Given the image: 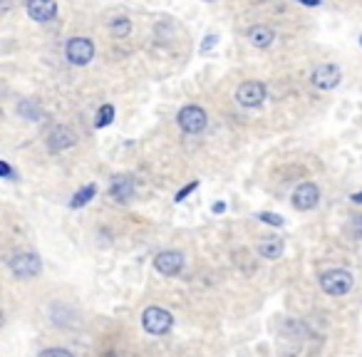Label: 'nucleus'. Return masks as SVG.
<instances>
[{
	"mask_svg": "<svg viewBox=\"0 0 362 357\" xmlns=\"http://www.w3.org/2000/svg\"><path fill=\"white\" fill-rule=\"evenodd\" d=\"M174 325V318L167 308L159 306H149L147 310L142 312V328L149 332V335H167Z\"/></svg>",
	"mask_w": 362,
	"mask_h": 357,
	"instance_id": "1",
	"label": "nucleus"
},
{
	"mask_svg": "<svg viewBox=\"0 0 362 357\" xmlns=\"http://www.w3.org/2000/svg\"><path fill=\"white\" fill-rule=\"evenodd\" d=\"M320 288H323L328 295H345V293L352 288V273L345 271V268H333V271H325L320 275Z\"/></svg>",
	"mask_w": 362,
	"mask_h": 357,
	"instance_id": "2",
	"label": "nucleus"
},
{
	"mask_svg": "<svg viewBox=\"0 0 362 357\" xmlns=\"http://www.w3.org/2000/svg\"><path fill=\"white\" fill-rule=\"evenodd\" d=\"M176 122H179V127L186 132V134H199V132L206 130V124H208L206 110H204V107H196V104H189V107H184V110L176 114Z\"/></svg>",
	"mask_w": 362,
	"mask_h": 357,
	"instance_id": "3",
	"label": "nucleus"
},
{
	"mask_svg": "<svg viewBox=\"0 0 362 357\" xmlns=\"http://www.w3.org/2000/svg\"><path fill=\"white\" fill-rule=\"evenodd\" d=\"M8 266H10V271L18 275V278L23 280H30L35 278L40 271H43V260L38 258L35 254H13L10 258H8Z\"/></svg>",
	"mask_w": 362,
	"mask_h": 357,
	"instance_id": "4",
	"label": "nucleus"
},
{
	"mask_svg": "<svg viewBox=\"0 0 362 357\" xmlns=\"http://www.w3.org/2000/svg\"><path fill=\"white\" fill-rule=\"evenodd\" d=\"M65 58L77 67L90 65L92 58H95V45H92V40L90 38H70L65 45Z\"/></svg>",
	"mask_w": 362,
	"mask_h": 357,
	"instance_id": "5",
	"label": "nucleus"
},
{
	"mask_svg": "<svg viewBox=\"0 0 362 357\" xmlns=\"http://www.w3.org/2000/svg\"><path fill=\"white\" fill-rule=\"evenodd\" d=\"M265 85L263 82H256V79H248V82H243V85H239V90H236V102L241 104V107H246V110H256V107H261V104L265 102Z\"/></svg>",
	"mask_w": 362,
	"mask_h": 357,
	"instance_id": "6",
	"label": "nucleus"
},
{
	"mask_svg": "<svg viewBox=\"0 0 362 357\" xmlns=\"http://www.w3.org/2000/svg\"><path fill=\"white\" fill-rule=\"evenodd\" d=\"M320 201V188L315 184L305 182L293 191V208L295 211H313Z\"/></svg>",
	"mask_w": 362,
	"mask_h": 357,
	"instance_id": "7",
	"label": "nucleus"
},
{
	"mask_svg": "<svg viewBox=\"0 0 362 357\" xmlns=\"http://www.w3.org/2000/svg\"><path fill=\"white\" fill-rule=\"evenodd\" d=\"M313 85L317 87V90H335L337 85H340V79H343V72H340V67L337 65H320L313 70Z\"/></svg>",
	"mask_w": 362,
	"mask_h": 357,
	"instance_id": "8",
	"label": "nucleus"
},
{
	"mask_svg": "<svg viewBox=\"0 0 362 357\" xmlns=\"http://www.w3.org/2000/svg\"><path fill=\"white\" fill-rule=\"evenodd\" d=\"M45 142H47V149L50 151H65V149H70V147L77 144V134H75L70 127L60 124V127H52Z\"/></svg>",
	"mask_w": 362,
	"mask_h": 357,
	"instance_id": "9",
	"label": "nucleus"
},
{
	"mask_svg": "<svg viewBox=\"0 0 362 357\" xmlns=\"http://www.w3.org/2000/svg\"><path fill=\"white\" fill-rule=\"evenodd\" d=\"M154 268L162 275H179L181 268H184V256L179 251H162L154 258Z\"/></svg>",
	"mask_w": 362,
	"mask_h": 357,
	"instance_id": "10",
	"label": "nucleus"
},
{
	"mask_svg": "<svg viewBox=\"0 0 362 357\" xmlns=\"http://www.w3.org/2000/svg\"><path fill=\"white\" fill-rule=\"evenodd\" d=\"M27 15L35 23H50L58 15V3L55 0H27Z\"/></svg>",
	"mask_w": 362,
	"mask_h": 357,
	"instance_id": "11",
	"label": "nucleus"
},
{
	"mask_svg": "<svg viewBox=\"0 0 362 357\" xmlns=\"http://www.w3.org/2000/svg\"><path fill=\"white\" fill-rule=\"evenodd\" d=\"M110 194H112V199H114V201L127 204L132 196H134V179H132V176H127V174L114 176V179H112V186H110Z\"/></svg>",
	"mask_w": 362,
	"mask_h": 357,
	"instance_id": "12",
	"label": "nucleus"
},
{
	"mask_svg": "<svg viewBox=\"0 0 362 357\" xmlns=\"http://www.w3.org/2000/svg\"><path fill=\"white\" fill-rule=\"evenodd\" d=\"M283 238H276V236H268V238H263L258 243V254L263 256V258L268 260H276L283 256Z\"/></svg>",
	"mask_w": 362,
	"mask_h": 357,
	"instance_id": "13",
	"label": "nucleus"
},
{
	"mask_svg": "<svg viewBox=\"0 0 362 357\" xmlns=\"http://www.w3.org/2000/svg\"><path fill=\"white\" fill-rule=\"evenodd\" d=\"M248 40H251V45H256V47H268L273 40H276V33L265 25H253L251 30H248Z\"/></svg>",
	"mask_w": 362,
	"mask_h": 357,
	"instance_id": "14",
	"label": "nucleus"
},
{
	"mask_svg": "<svg viewBox=\"0 0 362 357\" xmlns=\"http://www.w3.org/2000/svg\"><path fill=\"white\" fill-rule=\"evenodd\" d=\"M18 114L23 119H30V122H40V119H45L43 107H40L38 102H33V99H23V102L18 104Z\"/></svg>",
	"mask_w": 362,
	"mask_h": 357,
	"instance_id": "15",
	"label": "nucleus"
},
{
	"mask_svg": "<svg viewBox=\"0 0 362 357\" xmlns=\"http://www.w3.org/2000/svg\"><path fill=\"white\" fill-rule=\"evenodd\" d=\"M95 194H97V188H95V184H87L84 188H80L77 194L72 196V201H70V206L72 208H80V206H87V204L95 199Z\"/></svg>",
	"mask_w": 362,
	"mask_h": 357,
	"instance_id": "16",
	"label": "nucleus"
},
{
	"mask_svg": "<svg viewBox=\"0 0 362 357\" xmlns=\"http://www.w3.org/2000/svg\"><path fill=\"white\" fill-rule=\"evenodd\" d=\"M110 30H112V35H114V38H127V35L132 33V20L130 18H114L110 23Z\"/></svg>",
	"mask_w": 362,
	"mask_h": 357,
	"instance_id": "17",
	"label": "nucleus"
},
{
	"mask_svg": "<svg viewBox=\"0 0 362 357\" xmlns=\"http://www.w3.org/2000/svg\"><path fill=\"white\" fill-rule=\"evenodd\" d=\"M112 119H114V107H112V104H102L97 110V117H95V127H97V130L110 127Z\"/></svg>",
	"mask_w": 362,
	"mask_h": 357,
	"instance_id": "18",
	"label": "nucleus"
},
{
	"mask_svg": "<svg viewBox=\"0 0 362 357\" xmlns=\"http://www.w3.org/2000/svg\"><path fill=\"white\" fill-rule=\"evenodd\" d=\"M258 221H263V223H271V226H283V216H278V214H268V211H261L258 214Z\"/></svg>",
	"mask_w": 362,
	"mask_h": 357,
	"instance_id": "19",
	"label": "nucleus"
},
{
	"mask_svg": "<svg viewBox=\"0 0 362 357\" xmlns=\"http://www.w3.org/2000/svg\"><path fill=\"white\" fill-rule=\"evenodd\" d=\"M40 357H75L70 350H65V347H47V350L40 352Z\"/></svg>",
	"mask_w": 362,
	"mask_h": 357,
	"instance_id": "20",
	"label": "nucleus"
},
{
	"mask_svg": "<svg viewBox=\"0 0 362 357\" xmlns=\"http://www.w3.org/2000/svg\"><path fill=\"white\" fill-rule=\"evenodd\" d=\"M196 186H199V182H191V184H189V186H184V188H181V191H176L174 201H176V204H179V201H184V199H186V196L191 194V191H194Z\"/></svg>",
	"mask_w": 362,
	"mask_h": 357,
	"instance_id": "21",
	"label": "nucleus"
},
{
	"mask_svg": "<svg viewBox=\"0 0 362 357\" xmlns=\"http://www.w3.org/2000/svg\"><path fill=\"white\" fill-rule=\"evenodd\" d=\"M216 42H219V35H206V38H204V42H201V52H208L211 50V47L216 45Z\"/></svg>",
	"mask_w": 362,
	"mask_h": 357,
	"instance_id": "22",
	"label": "nucleus"
},
{
	"mask_svg": "<svg viewBox=\"0 0 362 357\" xmlns=\"http://www.w3.org/2000/svg\"><path fill=\"white\" fill-rule=\"evenodd\" d=\"M0 171H3V176H5V179H10V182L15 179L13 169H10V164H8V162H0Z\"/></svg>",
	"mask_w": 362,
	"mask_h": 357,
	"instance_id": "23",
	"label": "nucleus"
},
{
	"mask_svg": "<svg viewBox=\"0 0 362 357\" xmlns=\"http://www.w3.org/2000/svg\"><path fill=\"white\" fill-rule=\"evenodd\" d=\"M352 231L362 238V216H355V219H352Z\"/></svg>",
	"mask_w": 362,
	"mask_h": 357,
	"instance_id": "24",
	"label": "nucleus"
},
{
	"mask_svg": "<svg viewBox=\"0 0 362 357\" xmlns=\"http://www.w3.org/2000/svg\"><path fill=\"white\" fill-rule=\"evenodd\" d=\"M211 211H214V214H224V211H226V204H224V201L214 204V206H211Z\"/></svg>",
	"mask_w": 362,
	"mask_h": 357,
	"instance_id": "25",
	"label": "nucleus"
},
{
	"mask_svg": "<svg viewBox=\"0 0 362 357\" xmlns=\"http://www.w3.org/2000/svg\"><path fill=\"white\" fill-rule=\"evenodd\" d=\"M298 3H303V5H311V8H315V5H320L323 0H298Z\"/></svg>",
	"mask_w": 362,
	"mask_h": 357,
	"instance_id": "26",
	"label": "nucleus"
},
{
	"mask_svg": "<svg viewBox=\"0 0 362 357\" xmlns=\"http://www.w3.org/2000/svg\"><path fill=\"white\" fill-rule=\"evenodd\" d=\"M352 199V204H362V191H357V194H352L350 196Z\"/></svg>",
	"mask_w": 362,
	"mask_h": 357,
	"instance_id": "27",
	"label": "nucleus"
},
{
	"mask_svg": "<svg viewBox=\"0 0 362 357\" xmlns=\"http://www.w3.org/2000/svg\"><path fill=\"white\" fill-rule=\"evenodd\" d=\"M8 10H10V0H3V10H0V13L8 15Z\"/></svg>",
	"mask_w": 362,
	"mask_h": 357,
	"instance_id": "28",
	"label": "nucleus"
},
{
	"mask_svg": "<svg viewBox=\"0 0 362 357\" xmlns=\"http://www.w3.org/2000/svg\"><path fill=\"white\" fill-rule=\"evenodd\" d=\"M360 45H362V38H360Z\"/></svg>",
	"mask_w": 362,
	"mask_h": 357,
	"instance_id": "29",
	"label": "nucleus"
}]
</instances>
